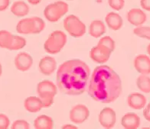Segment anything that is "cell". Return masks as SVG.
Masks as SVG:
<instances>
[{
    "instance_id": "f546056e",
    "label": "cell",
    "mask_w": 150,
    "mask_h": 129,
    "mask_svg": "<svg viewBox=\"0 0 150 129\" xmlns=\"http://www.w3.org/2000/svg\"><path fill=\"white\" fill-rule=\"evenodd\" d=\"M10 125V121L8 116L5 114H0V129L8 128Z\"/></svg>"
},
{
    "instance_id": "74e56055",
    "label": "cell",
    "mask_w": 150,
    "mask_h": 129,
    "mask_svg": "<svg viewBox=\"0 0 150 129\" xmlns=\"http://www.w3.org/2000/svg\"><path fill=\"white\" fill-rule=\"evenodd\" d=\"M67 1H71V0H67Z\"/></svg>"
},
{
    "instance_id": "83f0119b",
    "label": "cell",
    "mask_w": 150,
    "mask_h": 129,
    "mask_svg": "<svg viewBox=\"0 0 150 129\" xmlns=\"http://www.w3.org/2000/svg\"><path fill=\"white\" fill-rule=\"evenodd\" d=\"M34 21H35V34H38L42 32L45 27V23L43 20L39 17H33Z\"/></svg>"
},
{
    "instance_id": "8d00e7d4",
    "label": "cell",
    "mask_w": 150,
    "mask_h": 129,
    "mask_svg": "<svg viewBox=\"0 0 150 129\" xmlns=\"http://www.w3.org/2000/svg\"><path fill=\"white\" fill-rule=\"evenodd\" d=\"M2 73V65H1V63H0V76H1Z\"/></svg>"
},
{
    "instance_id": "ba28073f",
    "label": "cell",
    "mask_w": 150,
    "mask_h": 129,
    "mask_svg": "<svg viewBox=\"0 0 150 129\" xmlns=\"http://www.w3.org/2000/svg\"><path fill=\"white\" fill-rule=\"evenodd\" d=\"M111 51L107 47L100 44L93 47L90 52L91 58L97 63H103L109 60L111 54Z\"/></svg>"
},
{
    "instance_id": "484cf974",
    "label": "cell",
    "mask_w": 150,
    "mask_h": 129,
    "mask_svg": "<svg viewBox=\"0 0 150 129\" xmlns=\"http://www.w3.org/2000/svg\"><path fill=\"white\" fill-rule=\"evenodd\" d=\"M98 44L107 47L109 50H110L111 52H112L115 49V41L110 36H106V37H102L98 42Z\"/></svg>"
},
{
    "instance_id": "d590c367",
    "label": "cell",
    "mask_w": 150,
    "mask_h": 129,
    "mask_svg": "<svg viewBox=\"0 0 150 129\" xmlns=\"http://www.w3.org/2000/svg\"><path fill=\"white\" fill-rule=\"evenodd\" d=\"M147 53H148L149 55L150 56V44L147 46Z\"/></svg>"
},
{
    "instance_id": "3957f363",
    "label": "cell",
    "mask_w": 150,
    "mask_h": 129,
    "mask_svg": "<svg viewBox=\"0 0 150 129\" xmlns=\"http://www.w3.org/2000/svg\"><path fill=\"white\" fill-rule=\"evenodd\" d=\"M67 43V35L62 31H53L44 44V48L48 54L59 53Z\"/></svg>"
},
{
    "instance_id": "2e32d148",
    "label": "cell",
    "mask_w": 150,
    "mask_h": 129,
    "mask_svg": "<svg viewBox=\"0 0 150 129\" xmlns=\"http://www.w3.org/2000/svg\"><path fill=\"white\" fill-rule=\"evenodd\" d=\"M121 124L124 128L136 129L140 125V118L137 114L133 112H129L122 116Z\"/></svg>"
},
{
    "instance_id": "836d02e7",
    "label": "cell",
    "mask_w": 150,
    "mask_h": 129,
    "mask_svg": "<svg viewBox=\"0 0 150 129\" xmlns=\"http://www.w3.org/2000/svg\"><path fill=\"white\" fill-rule=\"evenodd\" d=\"M62 128L64 129H77V128L74 125H63L62 126Z\"/></svg>"
},
{
    "instance_id": "9c48e42d",
    "label": "cell",
    "mask_w": 150,
    "mask_h": 129,
    "mask_svg": "<svg viewBox=\"0 0 150 129\" xmlns=\"http://www.w3.org/2000/svg\"><path fill=\"white\" fill-rule=\"evenodd\" d=\"M117 121L114 110L110 107L104 108L99 115V122L105 128H111Z\"/></svg>"
},
{
    "instance_id": "5bb4252c",
    "label": "cell",
    "mask_w": 150,
    "mask_h": 129,
    "mask_svg": "<svg viewBox=\"0 0 150 129\" xmlns=\"http://www.w3.org/2000/svg\"><path fill=\"white\" fill-rule=\"evenodd\" d=\"M16 31L18 33L23 35L35 34V25L33 17L24 18L19 21L16 26Z\"/></svg>"
},
{
    "instance_id": "ac0fdd59",
    "label": "cell",
    "mask_w": 150,
    "mask_h": 129,
    "mask_svg": "<svg viewBox=\"0 0 150 129\" xmlns=\"http://www.w3.org/2000/svg\"><path fill=\"white\" fill-rule=\"evenodd\" d=\"M106 23L112 31H118L122 26V18L116 12H109L105 17Z\"/></svg>"
},
{
    "instance_id": "8fae6325",
    "label": "cell",
    "mask_w": 150,
    "mask_h": 129,
    "mask_svg": "<svg viewBox=\"0 0 150 129\" xmlns=\"http://www.w3.org/2000/svg\"><path fill=\"white\" fill-rule=\"evenodd\" d=\"M128 22L134 26H141L146 22L147 16L142 10L139 8H132L127 13Z\"/></svg>"
},
{
    "instance_id": "52a82bcc",
    "label": "cell",
    "mask_w": 150,
    "mask_h": 129,
    "mask_svg": "<svg viewBox=\"0 0 150 129\" xmlns=\"http://www.w3.org/2000/svg\"><path fill=\"white\" fill-rule=\"evenodd\" d=\"M90 116V111L88 108L84 105L78 104L74 106L70 111V120L72 122L77 125L83 123Z\"/></svg>"
},
{
    "instance_id": "e0dca14e",
    "label": "cell",
    "mask_w": 150,
    "mask_h": 129,
    "mask_svg": "<svg viewBox=\"0 0 150 129\" xmlns=\"http://www.w3.org/2000/svg\"><path fill=\"white\" fill-rule=\"evenodd\" d=\"M25 109L29 112L35 113L44 108L41 99L36 96H29L24 102Z\"/></svg>"
},
{
    "instance_id": "7a4b0ae2",
    "label": "cell",
    "mask_w": 150,
    "mask_h": 129,
    "mask_svg": "<svg viewBox=\"0 0 150 129\" xmlns=\"http://www.w3.org/2000/svg\"><path fill=\"white\" fill-rule=\"evenodd\" d=\"M122 92V82L119 75L106 65L97 67L90 79L88 94L97 102L110 103Z\"/></svg>"
},
{
    "instance_id": "5b68a950",
    "label": "cell",
    "mask_w": 150,
    "mask_h": 129,
    "mask_svg": "<svg viewBox=\"0 0 150 129\" xmlns=\"http://www.w3.org/2000/svg\"><path fill=\"white\" fill-rule=\"evenodd\" d=\"M68 12V5L62 1H57L47 5L44 10V16L51 22H57Z\"/></svg>"
},
{
    "instance_id": "4dcf8cb0",
    "label": "cell",
    "mask_w": 150,
    "mask_h": 129,
    "mask_svg": "<svg viewBox=\"0 0 150 129\" xmlns=\"http://www.w3.org/2000/svg\"><path fill=\"white\" fill-rule=\"evenodd\" d=\"M10 0H0V12L5 11L9 6Z\"/></svg>"
},
{
    "instance_id": "7402d4cb",
    "label": "cell",
    "mask_w": 150,
    "mask_h": 129,
    "mask_svg": "<svg viewBox=\"0 0 150 129\" xmlns=\"http://www.w3.org/2000/svg\"><path fill=\"white\" fill-rule=\"evenodd\" d=\"M136 85L139 90L145 92L149 93L150 92V77L146 75H140L136 80Z\"/></svg>"
},
{
    "instance_id": "44dd1931",
    "label": "cell",
    "mask_w": 150,
    "mask_h": 129,
    "mask_svg": "<svg viewBox=\"0 0 150 129\" xmlns=\"http://www.w3.org/2000/svg\"><path fill=\"white\" fill-rule=\"evenodd\" d=\"M11 12L18 17H23L29 13V6L24 1H16L11 6Z\"/></svg>"
},
{
    "instance_id": "30bf717a",
    "label": "cell",
    "mask_w": 150,
    "mask_h": 129,
    "mask_svg": "<svg viewBox=\"0 0 150 129\" xmlns=\"http://www.w3.org/2000/svg\"><path fill=\"white\" fill-rule=\"evenodd\" d=\"M15 66L18 70L27 71L28 70L32 64H33V59L31 55L25 52H21L16 55L15 57Z\"/></svg>"
},
{
    "instance_id": "f1b7e54d",
    "label": "cell",
    "mask_w": 150,
    "mask_h": 129,
    "mask_svg": "<svg viewBox=\"0 0 150 129\" xmlns=\"http://www.w3.org/2000/svg\"><path fill=\"white\" fill-rule=\"evenodd\" d=\"M11 128L12 129H28L30 128V125L25 120H16L13 122Z\"/></svg>"
},
{
    "instance_id": "1f68e13d",
    "label": "cell",
    "mask_w": 150,
    "mask_h": 129,
    "mask_svg": "<svg viewBox=\"0 0 150 129\" xmlns=\"http://www.w3.org/2000/svg\"><path fill=\"white\" fill-rule=\"evenodd\" d=\"M140 5L143 9L150 11V0H141Z\"/></svg>"
},
{
    "instance_id": "8992f818",
    "label": "cell",
    "mask_w": 150,
    "mask_h": 129,
    "mask_svg": "<svg viewBox=\"0 0 150 129\" xmlns=\"http://www.w3.org/2000/svg\"><path fill=\"white\" fill-rule=\"evenodd\" d=\"M64 29L74 37H81L86 32V26L78 17L70 15L64 20Z\"/></svg>"
},
{
    "instance_id": "d4e9b609",
    "label": "cell",
    "mask_w": 150,
    "mask_h": 129,
    "mask_svg": "<svg viewBox=\"0 0 150 129\" xmlns=\"http://www.w3.org/2000/svg\"><path fill=\"white\" fill-rule=\"evenodd\" d=\"M133 33L139 37L150 40V27L139 26L133 30Z\"/></svg>"
},
{
    "instance_id": "603a6c76",
    "label": "cell",
    "mask_w": 150,
    "mask_h": 129,
    "mask_svg": "<svg viewBox=\"0 0 150 129\" xmlns=\"http://www.w3.org/2000/svg\"><path fill=\"white\" fill-rule=\"evenodd\" d=\"M26 45V40L18 35H12V40L8 47L9 51H18L22 49Z\"/></svg>"
},
{
    "instance_id": "4316f807",
    "label": "cell",
    "mask_w": 150,
    "mask_h": 129,
    "mask_svg": "<svg viewBox=\"0 0 150 129\" xmlns=\"http://www.w3.org/2000/svg\"><path fill=\"white\" fill-rule=\"evenodd\" d=\"M108 4L111 8L120 11L124 7V0H108Z\"/></svg>"
},
{
    "instance_id": "9a60e30c",
    "label": "cell",
    "mask_w": 150,
    "mask_h": 129,
    "mask_svg": "<svg viewBox=\"0 0 150 129\" xmlns=\"http://www.w3.org/2000/svg\"><path fill=\"white\" fill-rule=\"evenodd\" d=\"M146 96L142 94L134 92L129 95L127 98V104L130 108L136 110L142 109L146 106Z\"/></svg>"
},
{
    "instance_id": "cb8c5ba5",
    "label": "cell",
    "mask_w": 150,
    "mask_h": 129,
    "mask_svg": "<svg viewBox=\"0 0 150 129\" xmlns=\"http://www.w3.org/2000/svg\"><path fill=\"white\" fill-rule=\"evenodd\" d=\"M12 35L9 31L6 30L0 31V47L8 49L9 44L12 40Z\"/></svg>"
},
{
    "instance_id": "e575fe53",
    "label": "cell",
    "mask_w": 150,
    "mask_h": 129,
    "mask_svg": "<svg viewBox=\"0 0 150 129\" xmlns=\"http://www.w3.org/2000/svg\"><path fill=\"white\" fill-rule=\"evenodd\" d=\"M28 2L32 5H38L42 2V0H28Z\"/></svg>"
},
{
    "instance_id": "ffe728a7",
    "label": "cell",
    "mask_w": 150,
    "mask_h": 129,
    "mask_svg": "<svg viewBox=\"0 0 150 129\" xmlns=\"http://www.w3.org/2000/svg\"><path fill=\"white\" fill-rule=\"evenodd\" d=\"M34 127L37 129H52L54 127L53 119L45 115L39 116L34 121Z\"/></svg>"
},
{
    "instance_id": "277c9868",
    "label": "cell",
    "mask_w": 150,
    "mask_h": 129,
    "mask_svg": "<svg viewBox=\"0 0 150 129\" xmlns=\"http://www.w3.org/2000/svg\"><path fill=\"white\" fill-rule=\"evenodd\" d=\"M37 93L42 100L45 108H48L54 102V98L57 94V87L49 80L40 82L37 86Z\"/></svg>"
},
{
    "instance_id": "d6986e66",
    "label": "cell",
    "mask_w": 150,
    "mask_h": 129,
    "mask_svg": "<svg viewBox=\"0 0 150 129\" xmlns=\"http://www.w3.org/2000/svg\"><path fill=\"white\" fill-rule=\"evenodd\" d=\"M106 26L100 20H94L91 22L89 27V33L92 37L98 38L106 32Z\"/></svg>"
},
{
    "instance_id": "4fadbf2b",
    "label": "cell",
    "mask_w": 150,
    "mask_h": 129,
    "mask_svg": "<svg viewBox=\"0 0 150 129\" xmlns=\"http://www.w3.org/2000/svg\"><path fill=\"white\" fill-rule=\"evenodd\" d=\"M57 63L55 59L52 57H45L41 59L38 65L40 72L45 76L52 75L56 70Z\"/></svg>"
},
{
    "instance_id": "6da1fadb",
    "label": "cell",
    "mask_w": 150,
    "mask_h": 129,
    "mask_svg": "<svg viewBox=\"0 0 150 129\" xmlns=\"http://www.w3.org/2000/svg\"><path fill=\"white\" fill-rule=\"evenodd\" d=\"M90 74V67L83 61H67L57 69V86L61 92L69 96L81 95L87 90Z\"/></svg>"
},
{
    "instance_id": "7c38bea8",
    "label": "cell",
    "mask_w": 150,
    "mask_h": 129,
    "mask_svg": "<svg viewBox=\"0 0 150 129\" xmlns=\"http://www.w3.org/2000/svg\"><path fill=\"white\" fill-rule=\"evenodd\" d=\"M134 67L141 74H150V58L145 54H139L134 59Z\"/></svg>"
},
{
    "instance_id": "d6a6232c",
    "label": "cell",
    "mask_w": 150,
    "mask_h": 129,
    "mask_svg": "<svg viewBox=\"0 0 150 129\" xmlns=\"http://www.w3.org/2000/svg\"><path fill=\"white\" fill-rule=\"evenodd\" d=\"M143 116L147 121L150 122V102L147 105L146 108L143 111Z\"/></svg>"
}]
</instances>
